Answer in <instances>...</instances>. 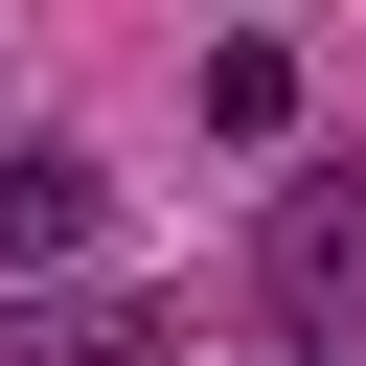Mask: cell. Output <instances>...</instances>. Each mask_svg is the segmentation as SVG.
Segmentation results:
<instances>
[{"instance_id": "1", "label": "cell", "mask_w": 366, "mask_h": 366, "mask_svg": "<svg viewBox=\"0 0 366 366\" xmlns=\"http://www.w3.org/2000/svg\"><path fill=\"white\" fill-rule=\"evenodd\" d=\"M92 229H114V160L92 137H0V274H69Z\"/></svg>"}, {"instance_id": "2", "label": "cell", "mask_w": 366, "mask_h": 366, "mask_svg": "<svg viewBox=\"0 0 366 366\" xmlns=\"http://www.w3.org/2000/svg\"><path fill=\"white\" fill-rule=\"evenodd\" d=\"M0 366H183V343H160V297H23Z\"/></svg>"}, {"instance_id": "3", "label": "cell", "mask_w": 366, "mask_h": 366, "mask_svg": "<svg viewBox=\"0 0 366 366\" xmlns=\"http://www.w3.org/2000/svg\"><path fill=\"white\" fill-rule=\"evenodd\" d=\"M206 137H297V46H274V23L206 46Z\"/></svg>"}, {"instance_id": "4", "label": "cell", "mask_w": 366, "mask_h": 366, "mask_svg": "<svg viewBox=\"0 0 366 366\" xmlns=\"http://www.w3.org/2000/svg\"><path fill=\"white\" fill-rule=\"evenodd\" d=\"M274 274L343 297V274H366V183H297V206H274Z\"/></svg>"}, {"instance_id": "5", "label": "cell", "mask_w": 366, "mask_h": 366, "mask_svg": "<svg viewBox=\"0 0 366 366\" xmlns=\"http://www.w3.org/2000/svg\"><path fill=\"white\" fill-rule=\"evenodd\" d=\"M252 366H320V343H252Z\"/></svg>"}]
</instances>
